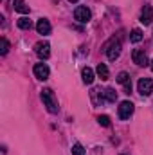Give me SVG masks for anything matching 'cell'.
<instances>
[{
    "label": "cell",
    "mask_w": 153,
    "mask_h": 155,
    "mask_svg": "<svg viewBox=\"0 0 153 155\" xmlns=\"http://www.w3.org/2000/svg\"><path fill=\"white\" fill-rule=\"evenodd\" d=\"M41 101H43V105L47 107V110L50 114H58V110H60L58 99H56V96H54V92L50 88H43L41 90Z\"/></svg>",
    "instance_id": "6da1fadb"
},
{
    "label": "cell",
    "mask_w": 153,
    "mask_h": 155,
    "mask_svg": "<svg viewBox=\"0 0 153 155\" xmlns=\"http://www.w3.org/2000/svg\"><path fill=\"white\" fill-rule=\"evenodd\" d=\"M105 51H106L108 60H110V61H115V60L119 58V54H121V41L112 38L106 45H105Z\"/></svg>",
    "instance_id": "7a4b0ae2"
},
{
    "label": "cell",
    "mask_w": 153,
    "mask_h": 155,
    "mask_svg": "<svg viewBox=\"0 0 153 155\" xmlns=\"http://www.w3.org/2000/svg\"><path fill=\"white\" fill-rule=\"evenodd\" d=\"M137 90L141 96H150L153 92V79L150 78H141L139 83H137Z\"/></svg>",
    "instance_id": "3957f363"
},
{
    "label": "cell",
    "mask_w": 153,
    "mask_h": 155,
    "mask_svg": "<svg viewBox=\"0 0 153 155\" xmlns=\"http://www.w3.org/2000/svg\"><path fill=\"white\" fill-rule=\"evenodd\" d=\"M74 18H76L77 22H81V24H86L92 18V13H90V9L86 5H79V7H76V11H74Z\"/></svg>",
    "instance_id": "277c9868"
},
{
    "label": "cell",
    "mask_w": 153,
    "mask_h": 155,
    "mask_svg": "<svg viewBox=\"0 0 153 155\" xmlns=\"http://www.w3.org/2000/svg\"><path fill=\"white\" fill-rule=\"evenodd\" d=\"M133 103H130V101H122L121 105H119V110H117V114L121 119H130L132 114H133Z\"/></svg>",
    "instance_id": "5b68a950"
},
{
    "label": "cell",
    "mask_w": 153,
    "mask_h": 155,
    "mask_svg": "<svg viewBox=\"0 0 153 155\" xmlns=\"http://www.w3.org/2000/svg\"><path fill=\"white\" fill-rule=\"evenodd\" d=\"M34 51H36V54H38L40 60H47V58L50 56V45H49L47 41H38V43L34 45Z\"/></svg>",
    "instance_id": "8992f818"
},
{
    "label": "cell",
    "mask_w": 153,
    "mask_h": 155,
    "mask_svg": "<svg viewBox=\"0 0 153 155\" xmlns=\"http://www.w3.org/2000/svg\"><path fill=\"white\" fill-rule=\"evenodd\" d=\"M132 58H133V63H137L139 67H146V65H150L148 56H146V52H144L142 49H135L133 54H132Z\"/></svg>",
    "instance_id": "52a82bcc"
},
{
    "label": "cell",
    "mask_w": 153,
    "mask_h": 155,
    "mask_svg": "<svg viewBox=\"0 0 153 155\" xmlns=\"http://www.w3.org/2000/svg\"><path fill=\"white\" fill-rule=\"evenodd\" d=\"M33 72H34V76L38 78V79H47L49 74H50V71H49V67L45 65V63H36L34 65V69H33Z\"/></svg>",
    "instance_id": "ba28073f"
},
{
    "label": "cell",
    "mask_w": 153,
    "mask_h": 155,
    "mask_svg": "<svg viewBox=\"0 0 153 155\" xmlns=\"http://www.w3.org/2000/svg\"><path fill=\"white\" fill-rule=\"evenodd\" d=\"M151 22H153V7L151 5H144L142 11H141V24L150 25Z\"/></svg>",
    "instance_id": "9c48e42d"
},
{
    "label": "cell",
    "mask_w": 153,
    "mask_h": 155,
    "mask_svg": "<svg viewBox=\"0 0 153 155\" xmlns=\"http://www.w3.org/2000/svg\"><path fill=\"white\" fill-rule=\"evenodd\" d=\"M36 31H38L40 35H43V36L50 33V24H49L47 18H40L38 24H36Z\"/></svg>",
    "instance_id": "30bf717a"
},
{
    "label": "cell",
    "mask_w": 153,
    "mask_h": 155,
    "mask_svg": "<svg viewBox=\"0 0 153 155\" xmlns=\"http://www.w3.org/2000/svg\"><path fill=\"white\" fill-rule=\"evenodd\" d=\"M81 78H83V83L85 85H92L94 83V71L92 69H83V72H81Z\"/></svg>",
    "instance_id": "8fae6325"
},
{
    "label": "cell",
    "mask_w": 153,
    "mask_h": 155,
    "mask_svg": "<svg viewBox=\"0 0 153 155\" xmlns=\"http://www.w3.org/2000/svg\"><path fill=\"white\" fill-rule=\"evenodd\" d=\"M96 72H97V76L101 78L103 81H106V79L110 78V72H108V67H106L105 63H99V65H97V69H96Z\"/></svg>",
    "instance_id": "7c38bea8"
},
{
    "label": "cell",
    "mask_w": 153,
    "mask_h": 155,
    "mask_svg": "<svg viewBox=\"0 0 153 155\" xmlns=\"http://www.w3.org/2000/svg\"><path fill=\"white\" fill-rule=\"evenodd\" d=\"M13 5H15V11L22 13V15L29 13V5L25 4V0H15V2H13Z\"/></svg>",
    "instance_id": "4fadbf2b"
},
{
    "label": "cell",
    "mask_w": 153,
    "mask_h": 155,
    "mask_svg": "<svg viewBox=\"0 0 153 155\" xmlns=\"http://www.w3.org/2000/svg\"><path fill=\"white\" fill-rule=\"evenodd\" d=\"M16 24H18V27H20V29H24V31H27V29H31V27H33V22H31L27 16L18 18V22H16Z\"/></svg>",
    "instance_id": "5bb4252c"
},
{
    "label": "cell",
    "mask_w": 153,
    "mask_h": 155,
    "mask_svg": "<svg viewBox=\"0 0 153 155\" xmlns=\"http://www.w3.org/2000/svg\"><path fill=\"white\" fill-rule=\"evenodd\" d=\"M141 40H142V31H141V29H133V31H132V35H130V41L139 43Z\"/></svg>",
    "instance_id": "9a60e30c"
},
{
    "label": "cell",
    "mask_w": 153,
    "mask_h": 155,
    "mask_svg": "<svg viewBox=\"0 0 153 155\" xmlns=\"http://www.w3.org/2000/svg\"><path fill=\"white\" fill-rule=\"evenodd\" d=\"M105 97H106L108 103H115V99H117V92H115L114 88H106V90H105Z\"/></svg>",
    "instance_id": "2e32d148"
},
{
    "label": "cell",
    "mask_w": 153,
    "mask_h": 155,
    "mask_svg": "<svg viewBox=\"0 0 153 155\" xmlns=\"http://www.w3.org/2000/svg\"><path fill=\"white\" fill-rule=\"evenodd\" d=\"M117 81H119L121 85H126V83H130V74H128V72H119Z\"/></svg>",
    "instance_id": "e0dca14e"
},
{
    "label": "cell",
    "mask_w": 153,
    "mask_h": 155,
    "mask_svg": "<svg viewBox=\"0 0 153 155\" xmlns=\"http://www.w3.org/2000/svg\"><path fill=\"white\" fill-rule=\"evenodd\" d=\"M7 51H9V41L5 38L0 40V54L4 56V54H7Z\"/></svg>",
    "instance_id": "ac0fdd59"
},
{
    "label": "cell",
    "mask_w": 153,
    "mask_h": 155,
    "mask_svg": "<svg viewBox=\"0 0 153 155\" xmlns=\"http://www.w3.org/2000/svg\"><path fill=\"white\" fill-rule=\"evenodd\" d=\"M72 155H85V148H83L79 143H76V144L72 146Z\"/></svg>",
    "instance_id": "d6986e66"
},
{
    "label": "cell",
    "mask_w": 153,
    "mask_h": 155,
    "mask_svg": "<svg viewBox=\"0 0 153 155\" xmlns=\"http://www.w3.org/2000/svg\"><path fill=\"white\" fill-rule=\"evenodd\" d=\"M97 123H99L101 126H110V117L108 116H99L97 117Z\"/></svg>",
    "instance_id": "ffe728a7"
},
{
    "label": "cell",
    "mask_w": 153,
    "mask_h": 155,
    "mask_svg": "<svg viewBox=\"0 0 153 155\" xmlns=\"http://www.w3.org/2000/svg\"><path fill=\"white\" fill-rule=\"evenodd\" d=\"M150 67H151V71H153V60H151V63H150Z\"/></svg>",
    "instance_id": "44dd1931"
},
{
    "label": "cell",
    "mask_w": 153,
    "mask_h": 155,
    "mask_svg": "<svg viewBox=\"0 0 153 155\" xmlns=\"http://www.w3.org/2000/svg\"><path fill=\"white\" fill-rule=\"evenodd\" d=\"M69 2H72V4H74V2H77V0H69Z\"/></svg>",
    "instance_id": "7402d4cb"
}]
</instances>
